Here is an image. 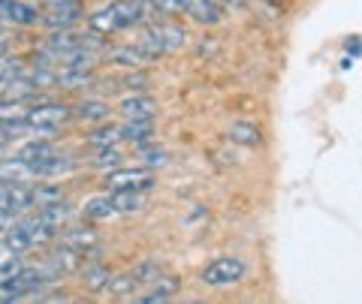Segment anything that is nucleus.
I'll use <instances>...</instances> for the list:
<instances>
[{
  "label": "nucleus",
  "instance_id": "nucleus-3",
  "mask_svg": "<svg viewBox=\"0 0 362 304\" xmlns=\"http://www.w3.org/2000/svg\"><path fill=\"white\" fill-rule=\"evenodd\" d=\"M73 121V109L64 106V103H33L25 115V123L33 136H52L54 130H61L64 123Z\"/></svg>",
  "mask_w": 362,
  "mask_h": 304
},
{
  "label": "nucleus",
  "instance_id": "nucleus-20",
  "mask_svg": "<svg viewBox=\"0 0 362 304\" xmlns=\"http://www.w3.org/2000/svg\"><path fill=\"white\" fill-rule=\"evenodd\" d=\"M121 151L112 145V148H97V157H94V166L97 169H118L121 166Z\"/></svg>",
  "mask_w": 362,
  "mask_h": 304
},
{
  "label": "nucleus",
  "instance_id": "nucleus-8",
  "mask_svg": "<svg viewBox=\"0 0 362 304\" xmlns=\"http://www.w3.org/2000/svg\"><path fill=\"white\" fill-rule=\"evenodd\" d=\"M42 18V13L30 4H21V0H0V21H9V25L18 28H30Z\"/></svg>",
  "mask_w": 362,
  "mask_h": 304
},
{
  "label": "nucleus",
  "instance_id": "nucleus-16",
  "mask_svg": "<svg viewBox=\"0 0 362 304\" xmlns=\"http://www.w3.org/2000/svg\"><path fill=\"white\" fill-rule=\"evenodd\" d=\"M85 142L90 145V148H112V145H118V142H121V136H118V127H112V123L103 121L97 130H90V133H88Z\"/></svg>",
  "mask_w": 362,
  "mask_h": 304
},
{
  "label": "nucleus",
  "instance_id": "nucleus-4",
  "mask_svg": "<svg viewBox=\"0 0 362 304\" xmlns=\"http://www.w3.org/2000/svg\"><path fill=\"white\" fill-rule=\"evenodd\" d=\"M154 184V172L148 166H136V169H112L106 175V187L115 193V190H142V193H148Z\"/></svg>",
  "mask_w": 362,
  "mask_h": 304
},
{
  "label": "nucleus",
  "instance_id": "nucleus-23",
  "mask_svg": "<svg viewBox=\"0 0 362 304\" xmlns=\"http://www.w3.org/2000/svg\"><path fill=\"white\" fill-rule=\"evenodd\" d=\"M133 304H173V301H169V296H163V292H154V289H148V292H145V296L133 298Z\"/></svg>",
  "mask_w": 362,
  "mask_h": 304
},
{
  "label": "nucleus",
  "instance_id": "nucleus-15",
  "mask_svg": "<svg viewBox=\"0 0 362 304\" xmlns=\"http://www.w3.org/2000/svg\"><path fill=\"white\" fill-rule=\"evenodd\" d=\"M82 284L88 289H109L112 272L103 262H94V259H90V265H85V272H82Z\"/></svg>",
  "mask_w": 362,
  "mask_h": 304
},
{
  "label": "nucleus",
  "instance_id": "nucleus-28",
  "mask_svg": "<svg viewBox=\"0 0 362 304\" xmlns=\"http://www.w3.org/2000/svg\"><path fill=\"white\" fill-rule=\"evenodd\" d=\"M187 304H202V301H187Z\"/></svg>",
  "mask_w": 362,
  "mask_h": 304
},
{
  "label": "nucleus",
  "instance_id": "nucleus-12",
  "mask_svg": "<svg viewBox=\"0 0 362 304\" xmlns=\"http://www.w3.org/2000/svg\"><path fill=\"white\" fill-rule=\"evenodd\" d=\"M118 136L121 142H130V145H148L154 136V121H124L118 127Z\"/></svg>",
  "mask_w": 362,
  "mask_h": 304
},
{
  "label": "nucleus",
  "instance_id": "nucleus-24",
  "mask_svg": "<svg viewBox=\"0 0 362 304\" xmlns=\"http://www.w3.org/2000/svg\"><path fill=\"white\" fill-rule=\"evenodd\" d=\"M347 51H356V54H362V42H359V37H354L347 42Z\"/></svg>",
  "mask_w": 362,
  "mask_h": 304
},
{
  "label": "nucleus",
  "instance_id": "nucleus-7",
  "mask_svg": "<svg viewBox=\"0 0 362 304\" xmlns=\"http://www.w3.org/2000/svg\"><path fill=\"white\" fill-rule=\"evenodd\" d=\"M61 247H66V250H73L78 259H94V253L100 250V238L97 232L90 229H66L61 232Z\"/></svg>",
  "mask_w": 362,
  "mask_h": 304
},
{
  "label": "nucleus",
  "instance_id": "nucleus-25",
  "mask_svg": "<svg viewBox=\"0 0 362 304\" xmlns=\"http://www.w3.org/2000/svg\"><path fill=\"white\" fill-rule=\"evenodd\" d=\"M223 4H226V6H245L247 0H223Z\"/></svg>",
  "mask_w": 362,
  "mask_h": 304
},
{
  "label": "nucleus",
  "instance_id": "nucleus-5",
  "mask_svg": "<svg viewBox=\"0 0 362 304\" xmlns=\"http://www.w3.org/2000/svg\"><path fill=\"white\" fill-rule=\"evenodd\" d=\"M245 274V262L235 256H218L211 259L206 265V272H202V284L206 286H226V284H235V280H242Z\"/></svg>",
  "mask_w": 362,
  "mask_h": 304
},
{
  "label": "nucleus",
  "instance_id": "nucleus-26",
  "mask_svg": "<svg viewBox=\"0 0 362 304\" xmlns=\"http://www.w3.org/2000/svg\"><path fill=\"white\" fill-rule=\"evenodd\" d=\"M21 301H25V298H13V301H6V304H21Z\"/></svg>",
  "mask_w": 362,
  "mask_h": 304
},
{
  "label": "nucleus",
  "instance_id": "nucleus-2",
  "mask_svg": "<svg viewBox=\"0 0 362 304\" xmlns=\"http://www.w3.org/2000/svg\"><path fill=\"white\" fill-rule=\"evenodd\" d=\"M187 39H190V33L181 28V25H173V21H160V25H148L142 30V37L136 39L139 46L151 54V61H157L160 54L166 51H178V49H185L187 46Z\"/></svg>",
  "mask_w": 362,
  "mask_h": 304
},
{
  "label": "nucleus",
  "instance_id": "nucleus-17",
  "mask_svg": "<svg viewBox=\"0 0 362 304\" xmlns=\"http://www.w3.org/2000/svg\"><path fill=\"white\" fill-rule=\"evenodd\" d=\"M82 214H85L88 220H106V217H112V214H115V208H112V196H94V199H88Z\"/></svg>",
  "mask_w": 362,
  "mask_h": 304
},
{
  "label": "nucleus",
  "instance_id": "nucleus-11",
  "mask_svg": "<svg viewBox=\"0 0 362 304\" xmlns=\"http://www.w3.org/2000/svg\"><path fill=\"white\" fill-rule=\"evenodd\" d=\"M109 58L121 63V66H127V70H139V66L145 63H151V54L145 51L139 42H130V46H118V49H112L109 51Z\"/></svg>",
  "mask_w": 362,
  "mask_h": 304
},
{
  "label": "nucleus",
  "instance_id": "nucleus-10",
  "mask_svg": "<svg viewBox=\"0 0 362 304\" xmlns=\"http://www.w3.org/2000/svg\"><path fill=\"white\" fill-rule=\"evenodd\" d=\"M154 111H157V103L148 94H133L121 103L124 121H154Z\"/></svg>",
  "mask_w": 362,
  "mask_h": 304
},
{
  "label": "nucleus",
  "instance_id": "nucleus-21",
  "mask_svg": "<svg viewBox=\"0 0 362 304\" xmlns=\"http://www.w3.org/2000/svg\"><path fill=\"white\" fill-rule=\"evenodd\" d=\"M151 9L157 16H181L185 13V0H151Z\"/></svg>",
  "mask_w": 362,
  "mask_h": 304
},
{
  "label": "nucleus",
  "instance_id": "nucleus-14",
  "mask_svg": "<svg viewBox=\"0 0 362 304\" xmlns=\"http://www.w3.org/2000/svg\"><path fill=\"white\" fill-rule=\"evenodd\" d=\"M112 208L115 214H133L145 208V193L142 190H115L112 193Z\"/></svg>",
  "mask_w": 362,
  "mask_h": 304
},
{
  "label": "nucleus",
  "instance_id": "nucleus-13",
  "mask_svg": "<svg viewBox=\"0 0 362 304\" xmlns=\"http://www.w3.org/2000/svg\"><path fill=\"white\" fill-rule=\"evenodd\" d=\"M73 118L85 121V123H103V121H109V106L103 99H82V103L73 109Z\"/></svg>",
  "mask_w": 362,
  "mask_h": 304
},
{
  "label": "nucleus",
  "instance_id": "nucleus-22",
  "mask_svg": "<svg viewBox=\"0 0 362 304\" xmlns=\"http://www.w3.org/2000/svg\"><path fill=\"white\" fill-rule=\"evenodd\" d=\"M21 268H25V265H21V256H18V253H13V256H9L4 265H0V280H9V277H16V274L21 272Z\"/></svg>",
  "mask_w": 362,
  "mask_h": 304
},
{
  "label": "nucleus",
  "instance_id": "nucleus-18",
  "mask_svg": "<svg viewBox=\"0 0 362 304\" xmlns=\"http://www.w3.org/2000/svg\"><path fill=\"white\" fill-rule=\"evenodd\" d=\"M230 139L239 142V145H257L259 142V130L254 127V123L235 121V123H230Z\"/></svg>",
  "mask_w": 362,
  "mask_h": 304
},
{
  "label": "nucleus",
  "instance_id": "nucleus-19",
  "mask_svg": "<svg viewBox=\"0 0 362 304\" xmlns=\"http://www.w3.org/2000/svg\"><path fill=\"white\" fill-rule=\"evenodd\" d=\"M139 160L148 166V169H154V166H166L169 154L163 148H154V145L148 142V145H139Z\"/></svg>",
  "mask_w": 362,
  "mask_h": 304
},
{
  "label": "nucleus",
  "instance_id": "nucleus-9",
  "mask_svg": "<svg viewBox=\"0 0 362 304\" xmlns=\"http://www.w3.org/2000/svg\"><path fill=\"white\" fill-rule=\"evenodd\" d=\"M185 16H190L199 25H218L223 18L221 0H185Z\"/></svg>",
  "mask_w": 362,
  "mask_h": 304
},
{
  "label": "nucleus",
  "instance_id": "nucleus-6",
  "mask_svg": "<svg viewBox=\"0 0 362 304\" xmlns=\"http://www.w3.org/2000/svg\"><path fill=\"white\" fill-rule=\"evenodd\" d=\"M78 18H82V0H54L45 6L40 21L52 30H70Z\"/></svg>",
  "mask_w": 362,
  "mask_h": 304
},
{
  "label": "nucleus",
  "instance_id": "nucleus-1",
  "mask_svg": "<svg viewBox=\"0 0 362 304\" xmlns=\"http://www.w3.org/2000/svg\"><path fill=\"white\" fill-rule=\"evenodd\" d=\"M151 0H112L109 6L97 9L94 16H88V30L97 33V37H112L118 30L136 28L139 21L151 18Z\"/></svg>",
  "mask_w": 362,
  "mask_h": 304
},
{
  "label": "nucleus",
  "instance_id": "nucleus-27",
  "mask_svg": "<svg viewBox=\"0 0 362 304\" xmlns=\"http://www.w3.org/2000/svg\"><path fill=\"white\" fill-rule=\"evenodd\" d=\"M42 4H45V6H49V4H54V0H42Z\"/></svg>",
  "mask_w": 362,
  "mask_h": 304
}]
</instances>
